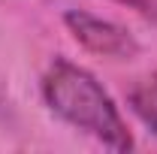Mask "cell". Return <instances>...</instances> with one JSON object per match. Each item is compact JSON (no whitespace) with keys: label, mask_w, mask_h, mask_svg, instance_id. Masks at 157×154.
<instances>
[{"label":"cell","mask_w":157,"mask_h":154,"mask_svg":"<svg viewBox=\"0 0 157 154\" xmlns=\"http://www.w3.org/2000/svg\"><path fill=\"white\" fill-rule=\"evenodd\" d=\"M130 106L145 121V127H151V133L157 136V73L142 79L136 88L130 91Z\"/></svg>","instance_id":"cell-3"},{"label":"cell","mask_w":157,"mask_h":154,"mask_svg":"<svg viewBox=\"0 0 157 154\" xmlns=\"http://www.w3.org/2000/svg\"><path fill=\"white\" fill-rule=\"evenodd\" d=\"M63 24L70 27V33L78 45H85L94 55H106V58H133L139 52L136 39L130 37L124 27H118L112 21H103L91 12L82 9H70L63 15Z\"/></svg>","instance_id":"cell-2"},{"label":"cell","mask_w":157,"mask_h":154,"mask_svg":"<svg viewBox=\"0 0 157 154\" xmlns=\"http://www.w3.org/2000/svg\"><path fill=\"white\" fill-rule=\"evenodd\" d=\"M115 3H124V6H130V9H139V12H151V0H115Z\"/></svg>","instance_id":"cell-4"},{"label":"cell","mask_w":157,"mask_h":154,"mask_svg":"<svg viewBox=\"0 0 157 154\" xmlns=\"http://www.w3.org/2000/svg\"><path fill=\"white\" fill-rule=\"evenodd\" d=\"M42 94L55 115H60L76 130L94 136L106 148H112V151L133 148V139L127 133V124L118 112L115 100L78 64H70L63 58L55 60L42 79Z\"/></svg>","instance_id":"cell-1"}]
</instances>
